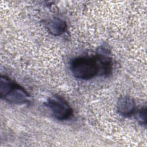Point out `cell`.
Here are the masks:
<instances>
[{
  "instance_id": "6da1fadb",
  "label": "cell",
  "mask_w": 147,
  "mask_h": 147,
  "mask_svg": "<svg viewBox=\"0 0 147 147\" xmlns=\"http://www.w3.org/2000/svg\"><path fill=\"white\" fill-rule=\"evenodd\" d=\"M1 98L9 103L22 105L29 102V95L21 86L5 76L0 80Z\"/></svg>"
},
{
  "instance_id": "7a4b0ae2",
  "label": "cell",
  "mask_w": 147,
  "mask_h": 147,
  "mask_svg": "<svg viewBox=\"0 0 147 147\" xmlns=\"http://www.w3.org/2000/svg\"><path fill=\"white\" fill-rule=\"evenodd\" d=\"M71 70L73 75L78 79L88 80L94 78L99 72V67L95 57H79L71 63Z\"/></svg>"
},
{
  "instance_id": "3957f363",
  "label": "cell",
  "mask_w": 147,
  "mask_h": 147,
  "mask_svg": "<svg viewBox=\"0 0 147 147\" xmlns=\"http://www.w3.org/2000/svg\"><path fill=\"white\" fill-rule=\"evenodd\" d=\"M52 115L58 120L63 121L69 118L73 113L72 109L63 97L55 95L50 97L45 103Z\"/></svg>"
},
{
  "instance_id": "277c9868",
  "label": "cell",
  "mask_w": 147,
  "mask_h": 147,
  "mask_svg": "<svg viewBox=\"0 0 147 147\" xmlns=\"http://www.w3.org/2000/svg\"><path fill=\"white\" fill-rule=\"evenodd\" d=\"M117 108L118 112L121 115L129 117L135 113L136 106L132 98L124 96L119 98L117 102Z\"/></svg>"
},
{
  "instance_id": "5b68a950",
  "label": "cell",
  "mask_w": 147,
  "mask_h": 147,
  "mask_svg": "<svg viewBox=\"0 0 147 147\" xmlns=\"http://www.w3.org/2000/svg\"><path fill=\"white\" fill-rule=\"evenodd\" d=\"M46 27L51 34L57 36L66 30L67 24L64 20L55 18L48 20L46 24Z\"/></svg>"
},
{
  "instance_id": "8992f818",
  "label": "cell",
  "mask_w": 147,
  "mask_h": 147,
  "mask_svg": "<svg viewBox=\"0 0 147 147\" xmlns=\"http://www.w3.org/2000/svg\"><path fill=\"white\" fill-rule=\"evenodd\" d=\"M138 119L139 122L146 125V107L142 108L138 113Z\"/></svg>"
}]
</instances>
